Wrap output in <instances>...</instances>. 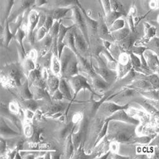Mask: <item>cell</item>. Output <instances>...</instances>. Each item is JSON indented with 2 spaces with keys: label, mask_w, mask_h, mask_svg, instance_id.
<instances>
[{
  "label": "cell",
  "mask_w": 159,
  "mask_h": 159,
  "mask_svg": "<svg viewBox=\"0 0 159 159\" xmlns=\"http://www.w3.org/2000/svg\"><path fill=\"white\" fill-rule=\"evenodd\" d=\"M69 80L70 85L71 86V88L74 91L73 96V101L74 99L76 98L79 91H80L82 89H88L91 93L96 94V93L92 89L91 86L88 82L87 79L84 76L78 74L75 76L69 78Z\"/></svg>",
  "instance_id": "obj_2"
},
{
  "label": "cell",
  "mask_w": 159,
  "mask_h": 159,
  "mask_svg": "<svg viewBox=\"0 0 159 159\" xmlns=\"http://www.w3.org/2000/svg\"><path fill=\"white\" fill-rule=\"evenodd\" d=\"M122 16L124 15L120 12L111 11L109 13L106 14L104 19V23L109 28L116 20H117L119 18H121Z\"/></svg>",
  "instance_id": "obj_20"
},
{
  "label": "cell",
  "mask_w": 159,
  "mask_h": 159,
  "mask_svg": "<svg viewBox=\"0 0 159 159\" xmlns=\"http://www.w3.org/2000/svg\"><path fill=\"white\" fill-rule=\"evenodd\" d=\"M73 11V19L75 22V25L78 26L79 29H80L81 32L84 37V39L88 43L89 45V35L88 30L86 25V20L84 16L77 5H75L72 8Z\"/></svg>",
  "instance_id": "obj_3"
},
{
  "label": "cell",
  "mask_w": 159,
  "mask_h": 159,
  "mask_svg": "<svg viewBox=\"0 0 159 159\" xmlns=\"http://www.w3.org/2000/svg\"><path fill=\"white\" fill-rule=\"evenodd\" d=\"M34 129L30 124L26 125L24 129V134H25V137H28V138L32 137V136L34 134Z\"/></svg>",
  "instance_id": "obj_40"
},
{
  "label": "cell",
  "mask_w": 159,
  "mask_h": 159,
  "mask_svg": "<svg viewBox=\"0 0 159 159\" xmlns=\"http://www.w3.org/2000/svg\"><path fill=\"white\" fill-rule=\"evenodd\" d=\"M78 60L77 56L74 53L66 65L65 71L61 75V76L66 79L75 76L78 74Z\"/></svg>",
  "instance_id": "obj_7"
},
{
  "label": "cell",
  "mask_w": 159,
  "mask_h": 159,
  "mask_svg": "<svg viewBox=\"0 0 159 159\" xmlns=\"http://www.w3.org/2000/svg\"><path fill=\"white\" fill-rule=\"evenodd\" d=\"M47 83L49 92L52 95L54 92L58 89L60 80L58 76L55 75L50 70H48V77L47 78Z\"/></svg>",
  "instance_id": "obj_12"
},
{
  "label": "cell",
  "mask_w": 159,
  "mask_h": 159,
  "mask_svg": "<svg viewBox=\"0 0 159 159\" xmlns=\"http://www.w3.org/2000/svg\"><path fill=\"white\" fill-rule=\"evenodd\" d=\"M118 145H117V142L112 141V142L109 145V148L114 153V152H117L118 150Z\"/></svg>",
  "instance_id": "obj_45"
},
{
  "label": "cell",
  "mask_w": 159,
  "mask_h": 159,
  "mask_svg": "<svg viewBox=\"0 0 159 159\" xmlns=\"http://www.w3.org/2000/svg\"><path fill=\"white\" fill-rule=\"evenodd\" d=\"M73 32L74 38H75V45L77 50V52L78 55H80L84 57L83 55H85L87 53L88 43L86 42V40L84 39V37L81 35H80L76 32L75 29H73Z\"/></svg>",
  "instance_id": "obj_9"
},
{
  "label": "cell",
  "mask_w": 159,
  "mask_h": 159,
  "mask_svg": "<svg viewBox=\"0 0 159 159\" xmlns=\"http://www.w3.org/2000/svg\"><path fill=\"white\" fill-rule=\"evenodd\" d=\"M111 8L112 11H116L122 13L123 15L125 14V11L124 10L123 4L117 1H110Z\"/></svg>",
  "instance_id": "obj_31"
},
{
  "label": "cell",
  "mask_w": 159,
  "mask_h": 159,
  "mask_svg": "<svg viewBox=\"0 0 159 159\" xmlns=\"http://www.w3.org/2000/svg\"><path fill=\"white\" fill-rule=\"evenodd\" d=\"M125 27V20L119 18L117 20H116L109 27V30L111 33L116 32L117 30H120Z\"/></svg>",
  "instance_id": "obj_28"
},
{
  "label": "cell",
  "mask_w": 159,
  "mask_h": 159,
  "mask_svg": "<svg viewBox=\"0 0 159 159\" xmlns=\"http://www.w3.org/2000/svg\"><path fill=\"white\" fill-rule=\"evenodd\" d=\"M73 28L67 32L66 36L64 38L63 43L67 47V48L71 50L76 55H78V53L77 52V50L75 45V38H74V34L73 32Z\"/></svg>",
  "instance_id": "obj_17"
},
{
  "label": "cell",
  "mask_w": 159,
  "mask_h": 159,
  "mask_svg": "<svg viewBox=\"0 0 159 159\" xmlns=\"http://www.w3.org/2000/svg\"><path fill=\"white\" fill-rule=\"evenodd\" d=\"M93 69L96 74L101 77L105 81L109 84L115 80L117 76V73L113 71L112 70L106 67H97L92 65Z\"/></svg>",
  "instance_id": "obj_8"
},
{
  "label": "cell",
  "mask_w": 159,
  "mask_h": 159,
  "mask_svg": "<svg viewBox=\"0 0 159 159\" xmlns=\"http://www.w3.org/2000/svg\"><path fill=\"white\" fill-rule=\"evenodd\" d=\"M129 107V104H126L125 105H119L117 104L112 102L104 101L98 107L99 111L103 114L106 118L111 116L112 114L116 112L117 111L122 109H127Z\"/></svg>",
  "instance_id": "obj_4"
},
{
  "label": "cell",
  "mask_w": 159,
  "mask_h": 159,
  "mask_svg": "<svg viewBox=\"0 0 159 159\" xmlns=\"http://www.w3.org/2000/svg\"><path fill=\"white\" fill-rule=\"evenodd\" d=\"M105 120L107 121L116 120V121L133 124L135 125H139L140 124V121L139 120L134 118V117L130 116L124 111V109L116 111V112L112 114L111 116L105 119Z\"/></svg>",
  "instance_id": "obj_5"
},
{
  "label": "cell",
  "mask_w": 159,
  "mask_h": 159,
  "mask_svg": "<svg viewBox=\"0 0 159 159\" xmlns=\"http://www.w3.org/2000/svg\"><path fill=\"white\" fill-rule=\"evenodd\" d=\"M8 75L13 78L16 81L17 86L21 84V80L23 78V73L16 66H11L8 70Z\"/></svg>",
  "instance_id": "obj_18"
},
{
  "label": "cell",
  "mask_w": 159,
  "mask_h": 159,
  "mask_svg": "<svg viewBox=\"0 0 159 159\" xmlns=\"http://www.w3.org/2000/svg\"><path fill=\"white\" fill-rule=\"evenodd\" d=\"M16 34V38L17 39V41L18 42L19 45H20V48H21L22 50V52L24 54H25V49H24V45H23V40H24V38L25 37V32L24 31L19 28L16 33L15 34Z\"/></svg>",
  "instance_id": "obj_29"
},
{
  "label": "cell",
  "mask_w": 159,
  "mask_h": 159,
  "mask_svg": "<svg viewBox=\"0 0 159 159\" xmlns=\"http://www.w3.org/2000/svg\"><path fill=\"white\" fill-rule=\"evenodd\" d=\"M9 110L11 113L19 114L20 111V109L18 104L15 102H11L9 105Z\"/></svg>",
  "instance_id": "obj_38"
},
{
  "label": "cell",
  "mask_w": 159,
  "mask_h": 159,
  "mask_svg": "<svg viewBox=\"0 0 159 159\" xmlns=\"http://www.w3.org/2000/svg\"><path fill=\"white\" fill-rule=\"evenodd\" d=\"M70 10V9L68 7H57L51 9L47 12V16H51L55 20V21H58L62 17H65Z\"/></svg>",
  "instance_id": "obj_16"
},
{
  "label": "cell",
  "mask_w": 159,
  "mask_h": 159,
  "mask_svg": "<svg viewBox=\"0 0 159 159\" xmlns=\"http://www.w3.org/2000/svg\"><path fill=\"white\" fill-rule=\"evenodd\" d=\"M146 61L148 68L153 71H158V60L157 54L150 50L147 49L143 54Z\"/></svg>",
  "instance_id": "obj_10"
},
{
  "label": "cell",
  "mask_w": 159,
  "mask_h": 159,
  "mask_svg": "<svg viewBox=\"0 0 159 159\" xmlns=\"http://www.w3.org/2000/svg\"><path fill=\"white\" fill-rule=\"evenodd\" d=\"M29 58H30V59H32L33 61H34L35 62L37 60V58L38 57V53L37 52V51L35 50V49H32L30 51L29 53Z\"/></svg>",
  "instance_id": "obj_44"
},
{
  "label": "cell",
  "mask_w": 159,
  "mask_h": 159,
  "mask_svg": "<svg viewBox=\"0 0 159 159\" xmlns=\"http://www.w3.org/2000/svg\"><path fill=\"white\" fill-rule=\"evenodd\" d=\"M65 107V104H64V103L57 101V102L50 104V106L48 107L47 109L49 114L52 115V114L60 112V111L63 110Z\"/></svg>",
  "instance_id": "obj_24"
},
{
  "label": "cell",
  "mask_w": 159,
  "mask_h": 159,
  "mask_svg": "<svg viewBox=\"0 0 159 159\" xmlns=\"http://www.w3.org/2000/svg\"><path fill=\"white\" fill-rule=\"evenodd\" d=\"M58 89L63 95L64 98L70 101V103L73 102V96L71 93L70 88L65 78H61V79L60 80Z\"/></svg>",
  "instance_id": "obj_14"
},
{
  "label": "cell",
  "mask_w": 159,
  "mask_h": 159,
  "mask_svg": "<svg viewBox=\"0 0 159 159\" xmlns=\"http://www.w3.org/2000/svg\"><path fill=\"white\" fill-rule=\"evenodd\" d=\"M147 50L146 47L144 46H136L134 45L129 50V52H132L134 54L139 56V57L142 55L144 53V52Z\"/></svg>",
  "instance_id": "obj_36"
},
{
  "label": "cell",
  "mask_w": 159,
  "mask_h": 159,
  "mask_svg": "<svg viewBox=\"0 0 159 159\" xmlns=\"http://www.w3.org/2000/svg\"><path fill=\"white\" fill-rule=\"evenodd\" d=\"M142 78L144 79L147 81H148L151 86H152L153 89H158V76L157 74L152 73L150 75H143Z\"/></svg>",
  "instance_id": "obj_23"
},
{
  "label": "cell",
  "mask_w": 159,
  "mask_h": 159,
  "mask_svg": "<svg viewBox=\"0 0 159 159\" xmlns=\"http://www.w3.org/2000/svg\"><path fill=\"white\" fill-rule=\"evenodd\" d=\"M47 16V15H46ZM54 19L50 16H47L46 17V20H45V22L44 24V27L47 29V30L49 32V30H50V29L52 28V27L53 26V24H54Z\"/></svg>",
  "instance_id": "obj_39"
},
{
  "label": "cell",
  "mask_w": 159,
  "mask_h": 159,
  "mask_svg": "<svg viewBox=\"0 0 159 159\" xmlns=\"http://www.w3.org/2000/svg\"><path fill=\"white\" fill-rule=\"evenodd\" d=\"M97 33H98L101 40H107L111 42L114 41L111 33L109 30V28L107 27L104 22H102L100 24H98Z\"/></svg>",
  "instance_id": "obj_13"
},
{
  "label": "cell",
  "mask_w": 159,
  "mask_h": 159,
  "mask_svg": "<svg viewBox=\"0 0 159 159\" xmlns=\"http://www.w3.org/2000/svg\"><path fill=\"white\" fill-rule=\"evenodd\" d=\"M155 137V135L150 134L149 135L142 136L140 137H135L132 143H137L141 144H148L150 142V141Z\"/></svg>",
  "instance_id": "obj_30"
},
{
  "label": "cell",
  "mask_w": 159,
  "mask_h": 159,
  "mask_svg": "<svg viewBox=\"0 0 159 159\" xmlns=\"http://www.w3.org/2000/svg\"><path fill=\"white\" fill-rule=\"evenodd\" d=\"M101 2L102 4L103 9L104 10L106 14H107L108 13H109L111 11L110 1H102Z\"/></svg>",
  "instance_id": "obj_42"
},
{
  "label": "cell",
  "mask_w": 159,
  "mask_h": 159,
  "mask_svg": "<svg viewBox=\"0 0 159 159\" xmlns=\"http://www.w3.org/2000/svg\"><path fill=\"white\" fill-rule=\"evenodd\" d=\"M130 61L132 66V68H134V70L137 71L138 69H141V60L139 56L134 54L132 52H128Z\"/></svg>",
  "instance_id": "obj_25"
},
{
  "label": "cell",
  "mask_w": 159,
  "mask_h": 159,
  "mask_svg": "<svg viewBox=\"0 0 159 159\" xmlns=\"http://www.w3.org/2000/svg\"><path fill=\"white\" fill-rule=\"evenodd\" d=\"M91 78L93 80V84L94 88L98 89H99L101 91L105 90L107 89V88L109 86V84L105 81L101 77H100L97 74Z\"/></svg>",
  "instance_id": "obj_19"
},
{
  "label": "cell",
  "mask_w": 159,
  "mask_h": 159,
  "mask_svg": "<svg viewBox=\"0 0 159 159\" xmlns=\"http://www.w3.org/2000/svg\"><path fill=\"white\" fill-rule=\"evenodd\" d=\"M6 149V141L5 140V139L1 137V142H0V152L1 155H2L4 153H5Z\"/></svg>",
  "instance_id": "obj_43"
},
{
  "label": "cell",
  "mask_w": 159,
  "mask_h": 159,
  "mask_svg": "<svg viewBox=\"0 0 159 159\" xmlns=\"http://www.w3.org/2000/svg\"><path fill=\"white\" fill-rule=\"evenodd\" d=\"M148 47L147 49L150 50L155 53V50H156V52L158 53V40L157 37H153L152 39L148 43Z\"/></svg>",
  "instance_id": "obj_35"
},
{
  "label": "cell",
  "mask_w": 159,
  "mask_h": 159,
  "mask_svg": "<svg viewBox=\"0 0 159 159\" xmlns=\"http://www.w3.org/2000/svg\"><path fill=\"white\" fill-rule=\"evenodd\" d=\"M25 117L31 120L34 117V111L29 110V109H26L25 110Z\"/></svg>",
  "instance_id": "obj_46"
},
{
  "label": "cell",
  "mask_w": 159,
  "mask_h": 159,
  "mask_svg": "<svg viewBox=\"0 0 159 159\" xmlns=\"http://www.w3.org/2000/svg\"><path fill=\"white\" fill-rule=\"evenodd\" d=\"M10 30H11V29L9 27V23L8 20H7L6 24V27H4V30L3 31L2 27L1 28V35H2L3 33L4 34V35H6V43L7 46L9 45V43L11 39H12V37L14 35V34L12 32H11V31Z\"/></svg>",
  "instance_id": "obj_32"
},
{
  "label": "cell",
  "mask_w": 159,
  "mask_h": 159,
  "mask_svg": "<svg viewBox=\"0 0 159 159\" xmlns=\"http://www.w3.org/2000/svg\"><path fill=\"white\" fill-rule=\"evenodd\" d=\"M37 30H38L37 34V40L38 41H41L47 36V35L48 34V31L44 26L41 27Z\"/></svg>",
  "instance_id": "obj_37"
},
{
  "label": "cell",
  "mask_w": 159,
  "mask_h": 159,
  "mask_svg": "<svg viewBox=\"0 0 159 159\" xmlns=\"http://www.w3.org/2000/svg\"><path fill=\"white\" fill-rule=\"evenodd\" d=\"M51 71L56 76H59L61 75V63L58 58L55 55L52 57V61L50 65Z\"/></svg>",
  "instance_id": "obj_21"
},
{
  "label": "cell",
  "mask_w": 159,
  "mask_h": 159,
  "mask_svg": "<svg viewBox=\"0 0 159 159\" xmlns=\"http://www.w3.org/2000/svg\"><path fill=\"white\" fill-rule=\"evenodd\" d=\"M22 104L27 109L31 110L34 112L37 111L39 107L38 103L37 102V101L35 100H34L33 99H24V101H22Z\"/></svg>",
  "instance_id": "obj_27"
},
{
  "label": "cell",
  "mask_w": 159,
  "mask_h": 159,
  "mask_svg": "<svg viewBox=\"0 0 159 159\" xmlns=\"http://www.w3.org/2000/svg\"><path fill=\"white\" fill-rule=\"evenodd\" d=\"M136 40L137 37L135 35V32H130L127 37L118 42L117 44L122 52L128 53L130 49L134 45Z\"/></svg>",
  "instance_id": "obj_11"
},
{
  "label": "cell",
  "mask_w": 159,
  "mask_h": 159,
  "mask_svg": "<svg viewBox=\"0 0 159 159\" xmlns=\"http://www.w3.org/2000/svg\"><path fill=\"white\" fill-rule=\"evenodd\" d=\"M1 137L4 138L17 137L20 135L19 133L12 129L2 119H1Z\"/></svg>",
  "instance_id": "obj_15"
},
{
  "label": "cell",
  "mask_w": 159,
  "mask_h": 159,
  "mask_svg": "<svg viewBox=\"0 0 159 159\" xmlns=\"http://www.w3.org/2000/svg\"><path fill=\"white\" fill-rule=\"evenodd\" d=\"M63 98H64L63 95L58 89L56 91H55L54 93L52 94V101H59L62 100Z\"/></svg>",
  "instance_id": "obj_41"
},
{
  "label": "cell",
  "mask_w": 159,
  "mask_h": 159,
  "mask_svg": "<svg viewBox=\"0 0 159 159\" xmlns=\"http://www.w3.org/2000/svg\"><path fill=\"white\" fill-rule=\"evenodd\" d=\"M47 2V1H35V4H36L37 6H41L44 4H46Z\"/></svg>",
  "instance_id": "obj_47"
},
{
  "label": "cell",
  "mask_w": 159,
  "mask_h": 159,
  "mask_svg": "<svg viewBox=\"0 0 159 159\" xmlns=\"http://www.w3.org/2000/svg\"><path fill=\"white\" fill-rule=\"evenodd\" d=\"M130 32V30L129 28L124 27L120 30L112 32L111 35L114 39V40H116L118 42L127 37Z\"/></svg>",
  "instance_id": "obj_22"
},
{
  "label": "cell",
  "mask_w": 159,
  "mask_h": 159,
  "mask_svg": "<svg viewBox=\"0 0 159 159\" xmlns=\"http://www.w3.org/2000/svg\"><path fill=\"white\" fill-rule=\"evenodd\" d=\"M106 138L117 143H132L136 137L135 125L116 120L109 121Z\"/></svg>",
  "instance_id": "obj_1"
},
{
  "label": "cell",
  "mask_w": 159,
  "mask_h": 159,
  "mask_svg": "<svg viewBox=\"0 0 159 159\" xmlns=\"http://www.w3.org/2000/svg\"><path fill=\"white\" fill-rule=\"evenodd\" d=\"M29 84L28 83V81L27 80L25 83V84L23 85L21 93L22 97L24 98V99H32L33 98V94L31 93V91L29 89Z\"/></svg>",
  "instance_id": "obj_33"
},
{
  "label": "cell",
  "mask_w": 159,
  "mask_h": 159,
  "mask_svg": "<svg viewBox=\"0 0 159 159\" xmlns=\"http://www.w3.org/2000/svg\"><path fill=\"white\" fill-rule=\"evenodd\" d=\"M40 16V14L36 10L32 9L30 11L28 17V30H29V37L30 39V42L32 44H34V29L37 27L39 18Z\"/></svg>",
  "instance_id": "obj_6"
},
{
  "label": "cell",
  "mask_w": 159,
  "mask_h": 159,
  "mask_svg": "<svg viewBox=\"0 0 159 159\" xmlns=\"http://www.w3.org/2000/svg\"><path fill=\"white\" fill-rule=\"evenodd\" d=\"M73 132L68 136V140H67L66 145V155L67 158L72 157V155H73V152L75 150V147H74V145L72 140Z\"/></svg>",
  "instance_id": "obj_26"
},
{
  "label": "cell",
  "mask_w": 159,
  "mask_h": 159,
  "mask_svg": "<svg viewBox=\"0 0 159 159\" xmlns=\"http://www.w3.org/2000/svg\"><path fill=\"white\" fill-rule=\"evenodd\" d=\"M24 66L25 70L29 73L30 71H31L32 70H34L36 68L35 62L33 61L32 59H30V58L27 57V58H25L24 61Z\"/></svg>",
  "instance_id": "obj_34"
}]
</instances>
